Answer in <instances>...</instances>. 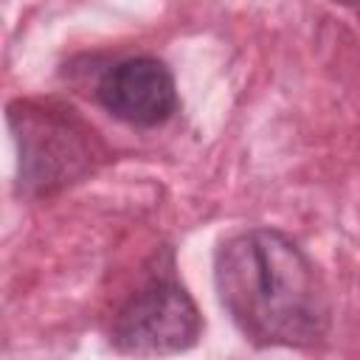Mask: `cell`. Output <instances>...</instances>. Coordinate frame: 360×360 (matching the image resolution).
Here are the masks:
<instances>
[{
    "label": "cell",
    "instance_id": "5b68a950",
    "mask_svg": "<svg viewBox=\"0 0 360 360\" xmlns=\"http://www.w3.org/2000/svg\"><path fill=\"white\" fill-rule=\"evenodd\" d=\"M357 14H360V11H357Z\"/></svg>",
    "mask_w": 360,
    "mask_h": 360
},
{
    "label": "cell",
    "instance_id": "277c9868",
    "mask_svg": "<svg viewBox=\"0 0 360 360\" xmlns=\"http://www.w3.org/2000/svg\"><path fill=\"white\" fill-rule=\"evenodd\" d=\"M98 101L118 121L132 127H158L177 110L174 76L155 56H132L101 76Z\"/></svg>",
    "mask_w": 360,
    "mask_h": 360
},
{
    "label": "cell",
    "instance_id": "3957f363",
    "mask_svg": "<svg viewBox=\"0 0 360 360\" xmlns=\"http://www.w3.org/2000/svg\"><path fill=\"white\" fill-rule=\"evenodd\" d=\"M202 335L194 298L174 278H155L135 292L112 323V346L129 357H166L191 349Z\"/></svg>",
    "mask_w": 360,
    "mask_h": 360
},
{
    "label": "cell",
    "instance_id": "6da1fadb",
    "mask_svg": "<svg viewBox=\"0 0 360 360\" xmlns=\"http://www.w3.org/2000/svg\"><path fill=\"white\" fill-rule=\"evenodd\" d=\"M219 301L256 346H312L326 335L329 301L309 256L284 233L250 228L214 259Z\"/></svg>",
    "mask_w": 360,
    "mask_h": 360
},
{
    "label": "cell",
    "instance_id": "7a4b0ae2",
    "mask_svg": "<svg viewBox=\"0 0 360 360\" xmlns=\"http://www.w3.org/2000/svg\"><path fill=\"white\" fill-rule=\"evenodd\" d=\"M8 121L17 132L20 180L28 191L59 188L90 169L93 132L70 110L17 101L8 107Z\"/></svg>",
    "mask_w": 360,
    "mask_h": 360
}]
</instances>
